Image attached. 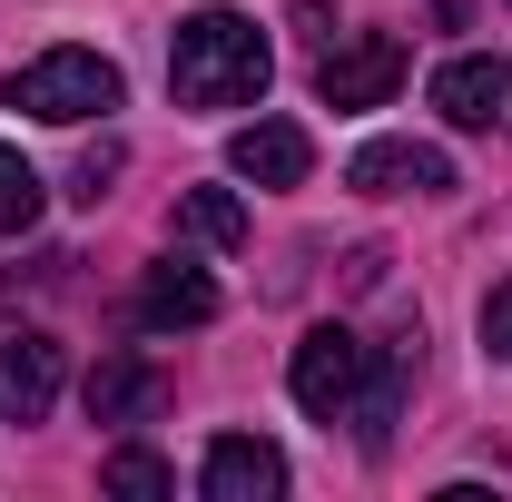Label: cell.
Listing matches in <instances>:
<instances>
[{"label": "cell", "instance_id": "obj_12", "mask_svg": "<svg viewBox=\"0 0 512 502\" xmlns=\"http://www.w3.org/2000/svg\"><path fill=\"white\" fill-rule=\"evenodd\" d=\"M158 404V375L138 365V355H109L99 375H89V424H138Z\"/></svg>", "mask_w": 512, "mask_h": 502}, {"label": "cell", "instance_id": "obj_1", "mask_svg": "<svg viewBox=\"0 0 512 502\" xmlns=\"http://www.w3.org/2000/svg\"><path fill=\"white\" fill-rule=\"evenodd\" d=\"M266 79H276V50H266V30H256L247 10L207 0V10L178 20V40H168V89H178V109H256Z\"/></svg>", "mask_w": 512, "mask_h": 502}, {"label": "cell", "instance_id": "obj_10", "mask_svg": "<svg viewBox=\"0 0 512 502\" xmlns=\"http://www.w3.org/2000/svg\"><path fill=\"white\" fill-rule=\"evenodd\" d=\"M414 345H424V335L404 325L394 345H375V355H365V394H355V434H365V453H384V443H394V404H404V375H414Z\"/></svg>", "mask_w": 512, "mask_h": 502}, {"label": "cell", "instance_id": "obj_15", "mask_svg": "<svg viewBox=\"0 0 512 502\" xmlns=\"http://www.w3.org/2000/svg\"><path fill=\"white\" fill-rule=\"evenodd\" d=\"M99 483H109V493H128V502H168V493H178V473H168V463H158L148 443L109 453V473H99Z\"/></svg>", "mask_w": 512, "mask_h": 502}, {"label": "cell", "instance_id": "obj_11", "mask_svg": "<svg viewBox=\"0 0 512 502\" xmlns=\"http://www.w3.org/2000/svg\"><path fill=\"white\" fill-rule=\"evenodd\" d=\"M434 109H444L453 128H493L512 109V69L503 60H444L434 69Z\"/></svg>", "mask_w": 512, "mask_h": 502}, {"label": "cell", "instance_id": "obj_3", "mask_svg": "<svg viewBox=\"0 0 512 502\" xmlns=\"http://www.w3.org/2000/svg\"><path fill=\"white\" fill-rule=\"evenodd\" d=\"M365 355H375V345H355V325H306V335H296V365H286L296 404H306L316 424H355V394H365Z\"/></svg>", "mask_w": 512, "mask_h": 502}, {"label": "cell", "instance_id": "obj_6", "mask_svg": "<svg viewBox=\"0 0 512 502\" xmlns=\"http://www.w3.org/2000/svg\"><path fill=\"white\" fill-rule=\"evenodd\" d=\"M197 493L207 502H276L286 493V453L266 434H217L207 463H197Z\"/></svg>", "mask_w": 512, "mask_h": 502}, {"label": "cell", "instance_id": "obj_13", "mask_svg": "<svg viewBox=\"0 0 512 502\" xmlns=\"http://www.w3.org/2000/svg\"><path fill=\"white\" fill-rule=\"evenodd\" d=\"M178 237H197V247H247V207H237V188H188V197H178Z\"/></svg>", "mask_w": 512, "mask_h": 502}, {"label": "cell", "instance_id": "obj_9", "mask_svg": "<svg viewBox=\"0 0 512 502\" xmlns=\"http://www.w3.org/2000/svg\"><path fill=\"white\" fill-rule=\"evenodd\" d=\"M207 315H217V276H207V266L168 256V266L138 276V325H148V335H178V325H207Z\"/></svg>", "mask_w": 512, "mask_h": 502}, {"label": "cell", "instance_id": "obj_8", "mask_svg": "<svg viewBox=\"0 0 512 502\" xmlns=\"http://www.w3.org/2000/svg\"><path fill=\"white\" fill-rule=\"evenodd\" d=\"M227 168L247 178V188H296L306 168H316V138L296 119H247L237 138H227Z\"/></svg>", "mask_w": 512, "mask_h": 502}, {"label": "cell", "instance_id": "obj_16", "mask_svg": "<svg viewBox=\"0 0 512 502\" xmlns=\"http://www.w3.org/2000/svg\"><path fill=\"white\" fill-rule=\"evenodd\" d=\"M483 345H493V355L512 365V276L493 286V296H483Z\"/></svg>", "mask_w": 512, "mask_h": 502}, {"label": "cell", "instance_id": "obj_7", "mask_svg": "<svg viewBox=\"0 0 512 502\" xmlns=\"http://www.w3.org/2000/svg\"><path fill=\"white\" fill-rule=\"evenodd\" d=\"M50 404H60V345L40 325H0V414L40 424Z\"/></svg>", "mask_w": 512, "mask_h": 502}, {"label": "cell", "instance_id": "obj_4", "mask_svg": "<svg viewBox=\"0 0 512 502\" xmlns=\"http://www.w3.org/2000/svg\"><path fill=\"white\" fill-rule=\"evenodd\" d=\"M404 89V40L394 30H355V40H325L316 50V99L325 109H384Z\"/></svg>", "mask_w": 512, "mask_h": 502}, {"label": "cell", "instance_id": "obj_14", "mask_svg": "<svg viewBox=\"0 0 512 502\" xmlns=\"http://www.w3.org/2000/svg\"><path fill=\"white\" fill-rule=\"evenodd\" d=\"M30 227H40V168L0 148V237H30Z\"/></svg>", "mask_w": 512, "mask_h": 502}, {"label": "cell", "instance_id": "obj_2", "mask_svg": "<svg viewBox=\"0 0 512 502\" xmlns=\"http://www.w3.org/2000/svg\"><path fill=\"white\" fill-rule=\"evenodd\" d=\"M0 99H10L20 119H50V128L109 119V109H119V60H99V50H40V60H20L0 79Z\"/></svg>", "mask_w": 512, "mask_h": 502}, {"label": "cell", "instance_id": "obj_5", "mask_svg": "<svg viewBox=\"0 0 512 502\" xmlns=\"http://www.w3.org/2000/svg\"><path fill=\"white\" fill-rule=\"evenodd\" d=\"M345 188H365V197H444L453 188V158L424 148V138H375V148H355Z\"/></svg>", "mask_w": 512, "mask_h": 502}]
</instances>
